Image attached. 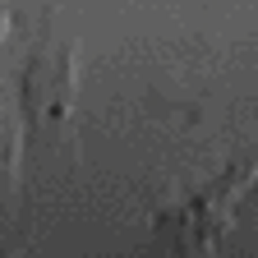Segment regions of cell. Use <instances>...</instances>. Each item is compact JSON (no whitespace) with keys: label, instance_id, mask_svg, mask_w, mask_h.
Listing matches in <instances>:
<instances>
[{"label":"cell","instance_id":"2","mask_svg":"<svg viewBox=\"0 0 258 258\" xmlns=\"http://www.w3.org/2000/svg\"><path fill=\"white\" fill-rule=\"evenodd\" d=\"M74 92H79V55L74 46L42 42L23 64V83H19V115L32 134L55 139L70 129L74 115Z\"/></svg>","mask_w":258,"mask_h":258},{"label":"cell","instance_id":"3","mask_svg":"<svg viewBox=\"0 0 258 258\" xmlns=\"http://www.w3.org/2000/svg\"><path fill=\"white\" fill-rule=\"evenodd\" d=\"M19 189V124L5 115V102H0V194L14 199Z\"/></svg>","mask_w":258,"mask_h":258},{"label":"cell","instance_id":"1","mask_svg":"<svg viewBox=\"0 0 258 258\" xmlns=\"http://www.w3.org/2000/svg\"><path fill=\"white\" fill-rule=\"evenodd\" d=\"M258 184V157L231 161L221 175L199 184L194 194L152 212V235L171 253H217L226 235L235 231V212Z\"/></svg>","mask_w":258,"mask_h":258}]
</instances>
